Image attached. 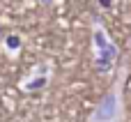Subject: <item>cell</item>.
<instances>
[{
	"label": "cell",
	"instance_id": "cell-1",
	"mask_svg": "<svg viewBox=\"0 0 131 122\" xmlns=\"http://www.w3.org/2000/svg\"><path fill=\"white\" fill-rule=\"evenodd\" d=\"M120 97H117V88H113L106 97H104V101H101V106L97 108V113L92 115V122H120V101H117Z\"/></svg>",
	"mask_w": 131,
	"mask_h": 122
}]
</instances>
